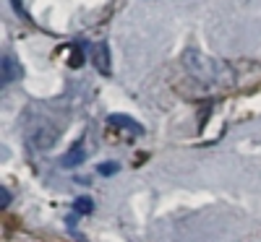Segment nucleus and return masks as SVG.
Returning a JSON list of instances; mask_svg holds the SVG:
<instances>
[{
	"mask_svg": "<svg viewBox=\"0 0 261 242\" xmlns=\"http://www.w3.org/2000/svg\"><path fill=\"white\" fill-rule=\"evenodd\" d=\"M97 172H99V174H107V177H110V174H115V172H118V164H115V162L99 164V167H97Z\"/></svg>",
	"mask_w": 261,
	"mask_h": 242,
	"instance_id": "nucleus-7",
	"label": "nucleus"
},
{
	"mask_svg": "<svg viewBox=\"0 0 261 242\" xmlns=\"http://www.w3.org/2000/svg\"><path fill=\"white\" fill-rule=\"evenodd\" d=\"M73 206H76L79 214H92V211H94V203H92V198H89V195L76 198V203H73Z\"/></svg>",
	"mask_w": 261,
	"mask_h": 242,
	"instance_id": "nucleus-6",
	"label": "nucleus"
},
{
	"mask_svg": "<svg viewBox=\"0 0 261 242\" xmlns=\"http://www.w3.org/2000/svg\"><path fill=\"white\" fill-rule=\"evenodd\" d=\"M11 6H13V11H16L18 16H27V11H24V0H11Z\"/></svg>",
	"mask_w": 261,
	"mask_h": 242,
	"instance_id": "nucleus-8",
	"label": "nucleus"
},
{
	"mask_svg": "<svg viewBox=\"0 0 261 242\" xmlns=\"http://www.w3.org/2000/svg\"><path fill=\"white\" fill-rule=\"evenodd\" d=\"M110 123L113 125H120V128H128L130 133H141V125L136 123V120H130V117H125V115H110Z\"/></svg>",
	"mask_w": 261,
	"mask_h": 242,
	"instance_id": "nucleus-5",
	"label": "nucleus"
},
{
	"mask_svg": "<svg viewBox=\"0 0 261 242\" xmlns=\"http://www.w3.org/2000/svg\"><path fill=\"white\" fill-rule=\"evenodd\" d=\"M186 68L201 81H214L217 78V65L212 60H206L199 52H186Z\"/></svg>",
	"mask_w": 261,
	"mask_h": 242,
	"instance_id": "nucleus-1",
	"label": "nucleus"
},
{
	"mask_svg": "<svg viewBox=\"0 0 261 242\" xmlns=\"http://www.w3.org/2000/svg\"><path fill=\"white\" fill-rule=\"evenodd\" d=\"M92 57H94V65H97L99 73H110V52H107L105 45H97L94 52H92Z\"/></svg>",
	"mask_w": 261,
	"mask_h": 242,
	"instance_id": "nucleus-3",
	"label": "nucleus"
},
{
	"mask_svg": "<svg viewBox=\"0 0 261 242\" xmlns=\"http://www.w3.org/2000/svg\"><path fill=\"white\" fill-rule=\"evenodd\" d=\"M0 68H3V83H11V81H16V78L21 76V68L13 63V57H11V55H6V57H3V65H0Z\"/></svg>",
	"mask_w": 261,
	"mask_h": 242,
	"instance_id": "nucleus-4",
	"label": "nucleus"
},
{
	"mask_svg": "<svg viewBox=\"0 0 261 242\" xmlns=\"http://www.w3.org/2000/svg\"><path fill=\"white\" fill-rule=\"evenodd\" d=\"M84 159H86V151H84V143L79 141V143L71 146V151L63 157V167H79V164H84Z\"/></svg>",
	"mask_w": 261,
	"mask_h": 242,
	"instance_id": "nucleus-2",
	"label": "nucleus"
}]
</instances>
